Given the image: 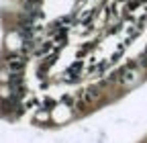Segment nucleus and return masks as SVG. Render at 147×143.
Listing matches in <instances>:
<instances>
[{
  "mask_svg": "<svg viewBox=\"0 0 147 143\" xmlns=\"http://www.w3.org/2000/svg\"><path fill=\"white\" fill-rule=\"evenodd\" d=\"M133 67H135V63H131V69L123 72V82H125V84H131V82L137 78V72H135Z\"/></svg>",
  "mask_w": 147,
  "mask_h": 143,
  "instance_id": "f257e3e1",
  "label": "nucleus"
},
{
  "mask_svg": "<svg viewBox=\"0 0 147 143\" xmlns=\"http://www.w3.org/2000/svg\"><path fill=\"white\" fill-rule=\"evenodd\" d=\"M23 65H25V59H23V57H12V59L8 61V67H10V69H14V72L23 69Z\"/></svg>",
  "mask_w": 147,
  "mask_h": 143,
  "instance_id": "f03ea898",
  "label": "nucleus"
}]
</instances>
